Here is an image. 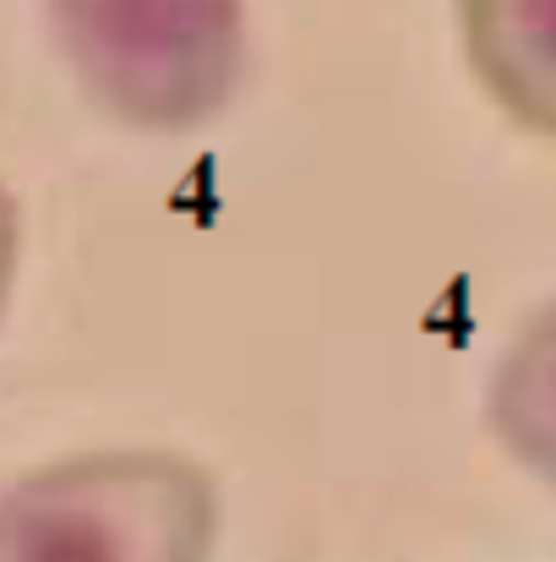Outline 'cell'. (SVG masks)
<instances>
[{"label": "cell", "instance_id": "obj_1", "mask_svg": "<svg viewBox=\"0 0 556 562\" xmlns=\"http://www.w3.org/2000/svg\"><path fill=\"white\" fill-rule=\"evenodd\" d=\"M224 503L170 448H99L0 492V562H213Z\"/></svg>", "mask_w": 556, "mask_h": 562}, {"label": "cell", "instance_id": "obj_2", "mask_svg": "<svg viewBox=\"0 0 556 562\" xmlns=\"http://www.w3.org/2000/svg\"><path fill=\"white\" fill-rule=\"evenodd\" d=\"M77 88L126 132L185 137L246 77V0H44Z\"/></svg>", "mask_w": 556, "mask_h": 562}, {"label": "cell", "instance_id": "obj_3", "mask_svg": "<svg viewBox=\"0 0 556 562\" xmlns=\"http://www.w3.org/2000/svg\"><path fill=\"white\" fill-rule=\"evenodd\" d=\"M458 33L486 99L513 126L556 137V0H458Z\"/></svg>", "mask_w": 556, "mask_h": 562}, {"label": "cell", "instance_id": "obj_4", "mask_svg": "<svg viewBox=\"0 0 556 562\" xmlns=\"http://www.w3.org/2000/svg\"><path fill=\"white\" fill-rule=\"evenodd\" d=\"M491 437L546 486H556V301L508 345L486 387Z\"/></svg>", "mask_w": 556, "mask_h": 562}, {"label": "cell", "instance_id": "obj_5", "mask_svg": "<svg viewBox=\"0 0 556 562\" xmlns=\"http://www.w3.org/2000/svg\"><path fill=\"white\" fill-rule=\"evenodd\" d=\"M16 251H22V224H16V202L0 187V312L11 301V279H16Z\"/></svg>", "mask_w": 556, "mask_h": 562}]
</instances>
